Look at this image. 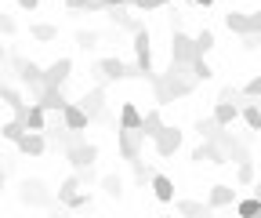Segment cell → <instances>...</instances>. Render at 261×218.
<instances>
[{
	"instance_id": "1",
	"label": "cell",
	"mask_w": 261,
	"mask_h": 218,
	"mask_svg": "<svg viewBox=\"0 0 261 218\" xmlns=\"http://www.w3.org/2000/svg\"><path fill=\"white\" fill-rule=\"evenodd\" d=\"M65 160L73 164V171L94 167L98 164V146L94 142H80V131H73V146H65Z\"/></svg>"
},
{
	"instance_id": "2",
	"label": "cell",
	"mask_w": 261,
	"mask_h": 218,
	"mask_svg": "<svg viewBox=\"0 0 261 218\" xmlns=\"http://www.w3.org/2000/svg\"><path fill=\"white\" fill-rule=\"evenodd\" d=\"M135 69L142 73V77H152L156 73V66H152V37H149V29L142 26V29H135Z\"/></svg>"
},
{
	"instance_id": "3",
	"label": "cell",
	"mask_w": 261,
	"mask_h": 218,
	"mask_svg": "<svg viewBox=\"0 0 261 218\" xmlns=\"http://www.w3.org/2000/svg\"><path fill=\"white\" fill-rule=\"evenodd\" d=\"M116 149H120V157L130 164V160H138L142 153H145V131H130V128H116Z\"/></svg>"
},
{
	"instance_id": "4",
	"label": "cell",
	"mask_w": 261,
	"mask_h": 218,
	"mask_svg": "<svg viewBox=\"0 0 261 218\" xmlns=\"http://www.w3.org/2000/svg\"><path fill=\"white\" fill-rule=\"evenodd\" d=\"M98 73H102V80H127V77H142L135 66H127L123 58H116V55H106V58H98V66H94Z\"/></svg>"
},
{
	"instance_id": "5",
	"label": "cell",
	"mask_w": 261,
	"mask_h": 218,
	"mask_svg": "<svg viewBox=\"0 0 261 218\" xmlns=\"http://www.w3.org/2000/svg\"><path fill=\"white\" fill-rule=\"evenodd\" d=\"M225 26L232 29L236 37L261 33V11H228V15H225Z\"/></svg>"
},
{
	"instance_id": "6",
	"label": "cell",
	"mask_w": 261,
	"mask_h": 218,
	"mask_svg": "<svg viewBox=\"0 0 261 218\" xmlns=\"http://www.w3.org/2000/svg\"><path fill=\"white\" fill-rule=\"evenodd\" d=\"M149 142H152V149H156V157H174V153L181 149V131H178V128H167V124H163V128H160Z\"/></svg>"
},
{
	"instance_id": "7",
	"label": "cell",
	"mask_w": 261,
	"mask_h": 218,
	"mask_svg": "<svg viewBox=\"0 0 261 218\" xmlns=\"http://www.w3.org/2000/svg\"><path fill=\"white\" fill-rule=\"evenodd\" d=\"M192 58H196L192 37L185 33V29H171V62H178V66H189Z\"/></svg>"
},
{
	"instance_id": "8",
	"label": "cell",
	"mask_w": 261,
	"mask_h": 218,
	"mask_svg": "<svg viewBox=\"0 0 261 218\" xmlns=\"http://www.w3.org/2000/svg\"><path fill=\"white\" fill-rule=\"evenodd\" d=\"M15 146H18L22 157H44L47 153V131H22Z\"/></svg>"
},
{
	"instance_id": "9",
	"label": "cell",
	"mask_w": 261,
	"mask_h": 218,
	"mask_svg": "<svg viewBox=\"0 0 261 218\" xmlns=\"http://www.w3.org/2000/svg\"><path fill=\"white\" fill-rule=\"evenodd\" d=\"M58 116H62V128H65V131H87V124H91V116H87L76 102H65V106L58 109Z\"/></svg>"
},
{
	"instance_id": "10",
	"label": "cell",
	"mask_w": 261,
	"mask_h": 218,
	"mask_svg": "<svg viewBox=\"0 0 261 218\" xmlns=\"http://www.w3.org/2000/svg\"><path fill=\"white\" fill-rule=\"evenodd\" d=\"M73 77V58H55L51 66H44V84H55V87H65V80Z\"/></svg>"
},
{
	"instance_id": "11",
	"label": "cell",
	"mask_w": 261,
	"mask_h": 218,
	"mask_svg": "<svg viewBox=\"0 0 261 218\" xmlns=\"http://www.w3.org/2000/svg\"><path fill=\"white\" fill-rule=\"evenodd\" d=\"M33 102H37L44 113H58V109L65 106V95H62V87H55V84H44V87L37 91V99H33Z\"/></svg>"
},
{
	"instance_id": "12",
	"label": "cell",
	"mask_w": 261,
	"mask_h": 218,
	"mask_svg": "<svg viewBox=\"0 0 261 218\" xmlns=\"http://www.w3.org/2000/svg\"><path fill=\"white\" fill-rule=\"evenodd\" d=\"M91 120H98V113L106 109V87H91V91H84L80 95V102H76Z\"/></svg>"
},
{
	"instance_id": "13",
	"label": "cell",
	"mask_w": 261,
	"mask_h": 218,
	"mask_svg": "<svg viewBox=\"0 0 261 218\" xmlns=\"http://www.w3.org/2000/svg\"><path fill=\"white\" fill-rule=\"evenodd\" d=\"M18 120H22L25 131H44V128H47V113H44L37 102H25V109L18 113Z\"/></svg>"
},
{
	"instance_id": "14",
	"label": "cell",
	"mask_w": 261,
	"mask_h": 218,
	"mask_svg": "<svg viewBox=\"0 0 261 218\" xmlns=\"http://www.w3.org/2000/svg\"><path fill=\"white\" fill-rule=\"evenodd\" d=\"M236 204V189L228 182H218V185H211V200H207V207L211 211H218V207H232Z\"/></svg>"
},
{
	"instance_id": "15",
	"label": "cell",
	"mask_w": 261,
	"mask_h": 218,
	"mask_svg": "<svg viewBox=\"0 0 261 218\" xmlns=\"http://www.w3.org/2000/svg\"><path fill=\"white\" fill-rule=\"evenodd\" d=\"M214 124L218 128H232V124L240 120V106L236 102H228V99H218V106H214Z\"/></svg>"
},
{
	"instance_id": "16",
	"label": "cell",
	"mask_w": 261,
	"mask_h": 218,
	"mask_svg": "<svg viewBox=\"0 0 261 218\" xmlns=\"http://www.w3.org/2000/svg\"><path fill=\"white\" fill-rule=\"evenodd\" d=\"M149 185H152V197H156L160 204H171V200H174V178H167V175H156V171H152Z\"/></svg>"
},
{
	"instance_id": "17",
	"label": "cell",
	"mask_w": 261,
	"mask_h": 218,
	"mask_svg": "<svg viewBox=\"0 0 261 218\" xmlns=\"http://www.w3.org/2000/svg\"><path fill=\"white\" fill-rule=\"evenodd\" d=\"M116 128H130V131H142V109L135 102H123L120 106V124Z\"/></svg>"
},
{
	"instance_id": "18",
	"label": "cell",
	"mask_w": 261,
	"mask_h": 218,
	"mask_svg": "<svg viewBox=\"0 0 261 218\" xmlns=\"http://www.w3.org/2000/svg\"><path fill=\"white\" fill-rule=\"evenodd\" d=\"M0 102H4V106H11V109H15V116L25 109V95H22L18 87H11V84H0Z\"/></svg>"
},
{
	"instance_id": "19",
	"label": "cell",
	"mask_w": 261,
	"mask_h": 218,
	"mask_svg": "<svg viewBox=\"0 0 261 218\" xmlns=\"http://www.w3.org/2000/svg\"><path fill=\"white\" fill-rule=\"evenodd\" d=\"M240 116H243V124L250 131H261V102L257 99H247V106L240 109Z\"/></svg>"
},
{
	"instance_id": "20",
	"label": "cell",
	"mask_w": 261,
	"mask_h": 218,
	"mask_svg": "<svg viewBox=\"0 0 261 218\" xmlns=\"http://www.w3.org/2000/svg\"><path fill=\"white\" fill-rule=\"evenodd\" d=\"M22 200L25 204H47V189L33 178V182H22Z\"/></svg>"
},
{
	"instance_id": "21",
	"label": "cell",
	"mask_w": 261,
	"mask_h": 218,
	"mask_svg": "<svg viewBox=\"0 0 261 218\" xmlns=\"http://www.w3.org/2000/svg\"><path fill=\"white\" fill-rule=\"evenodd\" d=\"M29 37L40 40V44H47V40L58 37V26H51V22H29Z\"/></svg>"
},
{
	"instance_id": "22",
	"label": "cell",
	"mask_w": 261,
	"mask_h": 218,
	"mask_svg": "<svg viewBox=\"0 0 261 218\" xmlns=\"http://www.w3.org/2000/svg\"><path fill=\"white\" fill-rule=\"evenodd\" d=\"M192 44H196V55H211L218 47V37H214V29H200V33L192 37Z\"/></svg>"
},
{
	"instance_id": "23",
	"label": "cell",
	"mask_w": 261,
	"mask_h": 218,
	"mask_svg": "<svg viewBox=\"0 0 261 218\" xmlns=\"http://www.w3.org/2000/svg\"><path fill=\"white\" fill-rule=\"evenodd\" d=\"M171 204H174V211L185 214V218H196V214H207V211H211V207L200 204V200H171Z\"/></svg>"
},
{
	"instance_id": "24",
	"label": "cell",
	"mask_w": 261,
	"mask_h": 218,
	"mask_svg": "<svg viewBox=\"0 0 261 218\" xmlns=\"http://www.w3.org/2000/svg\"><path fill=\"white\" fill-rule=\"evenodd\" d=\"M98 185H102V189H106V197H123V178L120 175H102V178H98Z\"/></svg>"
},
{
	"instance_id": "25",
	"label": "cell",
	"mask_w": 261,
	"mask_h": 218,
	"mask_svg": "<svg viewBox=\"0 0 261 218\" xmlns=\"http://www.w3.org/2000/svg\"><path fill=\"white\" fill-rule=\"evenodd\" d=\"M160 128H163V116H160V109H149V113H142V131H145V138H152Z\"/></svg>"
},
{
	"instance_id": "26",
	"label": "cell",
	"mask_w": 261,
	"mask_h": 218,
	"mask_svg": "<svg viewBox=\"0 0 261 218\" xmlns=\"http://www.w3.org/2000/svg\"><path fill=\"white\" fill-rule=\"evenodd\" d=\"M236 214H243V218H257V214H261V200H257V197H243V200H236Z\"/></svg>"
},
{
	"instance_id": "27",
	"label": "cell",
	"mask_w": 261,
	"mask_h": 218,
	"mask_svg": "<svg viewBox=\"0 0 261 218\" xmlns=\"http://www.w3.org/2000/svg\"><path fill=\"white\" fill-rule=\"evenodd\" d=\"M189 69H192V77H196V84H200V80H214V69L207 66V62H203V55H196L192 62H189Z\"/></svg>"
},
{
	"instance_id": "28",
	"label": "cell",
	"mask_w": 261,
	"mask_h": 218,
	"mask_svg": "<svg viewBox=\"0 0 261 218\" xmlns=\"http://www.w3.org/2000/svg\"><path fill=\"white\" fill-rule=\"evenodd\" d=\"M73 193H80V178H76V171H73L69 178H62V185H58V204H65Z\"/></svg>"
},
{
	"instance_id": "29",
	"label": "cell",
	"mask_w": 261,
	"mask_h": 218,
	"mask_svg": "<svg viewBox=\"0 0 261 218\" xmlns=\"http://www.w3.org/2000/svg\"><path fill=\"white\" fill-rule=\"evenodd\" d=\"M25 128H22V120L15 116V120H8L4 124V128H0V138H4V142H18V135H22Z\"/></svg>"
},
{
	"instance_id": "30",
	"label": "cell",
	"mask_w": 261,
	"mask_h": 218,
	"mask_svg": "<svg viewBox=\"0 0 261 218\" xmlns=\"http://www.w3.org/2000/svg\"><path fill=\"white\" fill-rule=\"evenodd\" d=\"M236 164H240V167H236V182H240V185H250V182H254V164H250L247 157L236 160Z\"/></svg>"
},
{
	"instance_id": "31",
	"label": "cell",
	"mask_w": 261,
	"mask_h": 218,
	"mask_svg": "<svg viewBox=\"0 0 261 218\" xmlns=\"http://www.w3.org/2000/svg\"><path fill=\"white\" fill-rule=\"evenodd\" d=\"M196 131H200L203 138H214V135H218V124H214V116H200V120H196Z\"/></svg>"
},
{
	"instance_id": "32",
	"label": "cell",
	"mask_w": 261,
	"mask_h": 218,
	"mask_svg": "<svg viewBox=\"0 0 261 218\" xmlns=\"http://www.w3.org/2000/svg\"><path fill=\"white\" fill-rule=\"evenodd\" d=\"M130 167H135V182H138V185H145V182L152 178V167L142 164V157H138V160H130Z\"/></svg>"
},
{
	"instance_id": "33",
	"label": "cell",
	"mask_w": 261,
	"mask_h": 218,
	"mask_svg": "<svg viewBox=\"0 0 261 218\" xmlns=\"http://www.w3.org/2000/svg\"><path fill=\"white\" fill-rule=\"evenodd\" d=\"M65 8H73V11H106L98 0H65Z\"/></svg>"
},
{
	"instance_id": "34",
	"label": "cell",
	"mask_w": 261,
	"mask_h": 218,
	"mask_svg": "<svg viewBox=\"0 0 261 218\" xmlns=\"http://www.w3.org/2000/svg\"><path fill=\"white\" fill-rule=\"evenodd\" d=\"M240 95H243V99H261V77L247 80V84L240 87Z\"/></svg>"
},
{
	"instance_id": "35",
	"label": "cell",
	"mask_w": 261,
	"mask_h": 218,
	"mask_svg": "<svg viewBox=\"0 0 261 218\" xmlns=\"http://www.w3.org/2000/svg\"><path fill=\"white\" fill-rule=\"evenodd\" d=\"M76 44H80L84 51H91V47L98 44V33H94V29H80V33H76Z\"/></svg>"
},
{
	"instance_id": "36",
	"label": "cell",
	"mask_w": 261,
	"mask_h": 218,
	"mask_svg": "<svg viewBox=\"0 0 261 218\" xmlns=\"http://www.w3.org/2000/svg\"><path fill=\"white\" fill-rule=\"evenodd\" d=\"M62 207H73V211H80V207H91V197H87V193H73V197L65 200Z\"/></svg>"
},
{
	"instance_id": "37",
	"label": "cell",
	"mask_w": 261,
	"mask_h": 218,
	"mask_svg": "<svg viewBox=\"0 0 261 218\" xmlns=\"http://www.w3.org/2000/svg\"><path fill=\"white\" fill-rule=\"evenodd\" d=\"M135 8H142V11H152V8H163V4H171V0H130Z\"/></svg>"
},
{
	"instance_id": "38",
	"label": "cell",
	"mask_w": 261,
	"mask_h": 218,
	"mask_svg": "<svg viewBox=\"0 0 261 218\" xmlns=\"http://www.w3.org/2000/svg\"><path fill=\"white\" fill-rule=\"evenodd\" d=\"M15 29H18V26H15V18H11V15H0V33H8V37H11Z\"/></svg>"
},
{
	"instance_id": "39",
	"label": "cell",
	"mask_w": 261,
	"mask_h": 218,
	"mask_svg": "<svg viewBox=\"0 0 261 218\" xmlns=\"http://www.w3.org/2000/svg\"><path fill=\"white\" fill-rule=\"evenodd\" d=\"M15 4H18L22 11H37V8H40V0H15Z\"/></svg>"
},
{
	"instance_id": "40",
	"label": "cell",
	"mask_w": 261,
	"mask_h": 218,
	"mask_svg": "<svg viewBox=\"0 0 261 218\" xmlns=\"http://www.w3.org/2000/svg\"><path fill=\"white\" fill-rule=\"evenodd\" d=\"M102 8H120V4H127V0H98Z\"/></svg>"
},
{
	"instance_id": "41",
	"label": "cell",
	"mask_w": 261,
	"mask_h": 218,
	"mask_svg": "<svg viewBox=\"0 0 261 218\" xmlns=\"http://www.w3.org/2000/svg\"><path fill=\"white\" fill-rule=\"evenodd\" d=\"M192 4H200V8H214V0H192Z\"/></svg>"
},
{
	"instance_id": "42",
	"label": "cell",
	"mask_w": 261,
	"mask_h": 218,
	"mask_svg": "<svg viewBox=\"0 0 261 218\" xmlns=\"http://www.w3.org/2000/svg\"><path fill=\"white\" fill-rule=\"evenodd\" d=\"M250 185H254V197L261 200V182H250Z\"/></svg>"
},
{
	"instance_id": "43",
	"label": "cell",
	"mask_w": 261,
	"mask_h": 218,
	"mask_svg": "<svg viewBox=\"0 0 261 218\" xmlns=\"http://www.w3.org/2000/svg\"><path fill=\"white\" fill-rule=\"evenodd\" d=\"M4 182H8V171H4V167H0V185H4Z\"/></svg>"
},
{
	"instance_id": "44",
	"label": "cell",
	"mask_w": 261,
	"mask_h": 218,
	"mask_svg": "<svg viewBox=\"0 0 261 218\" xmlns=\"http://www.w3.org/2000/svg\"><path fill=\"white\" fill-rule=\"evenodd\" d=\"M0 58H8V51H4V44H0Z\"/></svg>"
},
{
	"instance_id": "45",
	"label": "cell",
	"mask_w": 261,
	"mask_h": 218,
	"mask_svg": "<svg viewBox=\"0 0 261 218\" xmlns=\"http://www.w3.org/2000/svg\"><path fill=\"white\" fill-rule=\"evenodd\" d=\"M0 66H4V58H0Z\"/></svg>"
},
{
	"instance_id": "46",
	"label": "cell",
	"mask_w": 261,
	"mask_h": 218,
	"mask_svg": "<svg viewBox=\"0 0 261 218\" xmlns=\"http://www.w3.org/2000/svg\"><path fill=\"white\" fill-rule=\"evenodd\" d=\"M0 15H4V8H0Z\"/></svg>"
},
{
	"instance_id": "47",
	"label": "cell",
	"mask_w": 261,
	"mask_h": 218,
	"mask_svg": "<svg viewBox=\"0 0 261 218\" xmlns=\"http://www.w3.org/2000/svg\"><path fill=\"white\" fill-rule=\"evenodd\" d=\"M0 189H4V185H0Z\"/></svg>"
}]
</instances>
